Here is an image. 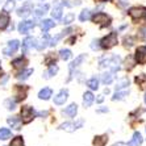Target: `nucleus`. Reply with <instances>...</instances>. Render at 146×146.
Returning a JSON list of instances; mask_svg holds the SVG:
<instances>
[{"label": "nucleus", "mask_w": 146, "mask_h": 146, "mask_svg": "<svg viewBox=\"0 0 146 146\" xmlns=\"http://www.w3.org/2000/svg\"><path fill=\"white\" fill-rule=\"evenodd\" d=\"M100 67L102 68H108L109 71L112 72H117L120 70V67H121V63H120V57H117V55H112V57H108V58H103V59H100Z\"/></svg>", "instance_id": "1"}, {"label": "nucleus", "mask_w": 146, "mask_h": 146, "mask_svg": "<svg viewBox=\"0 0 146 146\" xmlns=\"http://www.w3.org/2000/svg\"><path fill=\"white\" fill-rule=\"evenodd\" d=\"M117 41H119L117 33H116V32H111V33L107 34L104 38L100 40V46H102L103 49H111L117 45Z\"/></svg>", "instance_id": "2"}, {"label": "nucleus", "mask_w": 146, "mask_h": 146, "mask_svg": "<svg viewBox=\"0 0 146 146\" xmlns=\"http://www.w3.org/2000/svg\"><path fill=\"white\" fill-rule=\"evenodd\" d=\"M92 21H94L95 24L100 25L102 28H106V27H109V25H111L112 19H111L109 15L103 13V12H99V13H96L95 16L92 17Z\"/></svg>", "instance_id": "3"}, {"label": "nucleus", "mask_w": 146, "mask_h": 146, "mask_svg": "<svg viewBox=\"0 0 146 146\" xmlns=\"http://www.w3.org/2000/svg\"><path fill=\"white\" fill-rule=\"evenodd\" d=\"M36 117V112H34V109L29 106H24L21 108V121L24 122V124H29L31 121H33V119Z\"/></svg>", "instance_id": "4"}, {"label": "nucleus", "mask_w": 146, "mask_h": 146, "mask_svg": "<svg viewBox=\"0 0 146 146\" xmlns=\"http://www.w3.org/2000/svg\"><path fill=\"white\" fill-rule=\"evenodd\" d=\"M129 16L133 20H141L143 17H146V7H132L128 11Z\"/></svg>", "instance_id": "5"}, {"label": "nucleus", "mask_w": 146, "mask_h": 146, "mask_svg": "<svg viewBox=\"0 0 146 146\" xmlns=\"http://www.w3.org/2000/svg\"><path fill=\"white\" fill-rule=\"evenodd\" d=\"M34 27H36V24H34L33 21L24 20V21H21L20 24L17 25V31H19V33H21V34H27L28 32H31Z\"/></svg>", "instance_id": "6"}, {"label": "nucleus", "mask_w": 146, "mask_h": 146, "mask_svg": "<svg viewBox=\"0 0 146 146\" xmlns=\"http://www.w3.org/2000/svg\"><path fill=\"white\" fill-rule=\"evenodd\" d=\"M67 99H68V90L62 88L61 91L54 96V104H57V106H63V104L67 102Z\"/></svg>", "instance_id": "7"}, {"label": "nucleus", "mask_w": 146, "mask_h": 146, "mask_svg": "<svg viewBox=\"0 0 146 146\" xmlns=\"http://www.w3.org/2000/svg\"><path fill=\"white\" fill-rule=\"evenodd\" d=\"M134 59L138 65H145L146 63V46H138L134 54Z\"/></svg>", "instance_id": "8"}, {"label": "nucleus", "mask_w": 146, "mask_h": 146, "mask_svg": "<svg viewBox=\"0 0 146 146\" xmlns=\"http://www.w3.org/2000/svg\"><path fill=\"white\" fill-rule=\"evenodd\" d=\"M19 46H20V42L17 40H12V41H8L7 46L4 49V55H12L15 54L17 50H19Z\"/></svg>", "instance_id": "9"}, {"label": "nucleus", "mask_w": 146, "mask_h": 146, "mask_svg": "<svg viewBox=\"0 0 146 146\" xmlns=\"http://www.w3.org/2000/svg\"><path fill=\"white\" fill-rule=\"evenodd\" d=\"M27 94H28V87L27 86H20L17 84L15 87V96H16V102H20V100H24L27 98Z\"/></svg>", "instance_id": "10"}, {"label": "nucleus", "mask_w": 146, "mask_h": 146, "mask_svg": "<svg viewBox=\"0 0 146 146\" xmlns=\"http://www.w3.org/2000/svg\"><path fill=\"white\" fill-rule=\"evenodd\" d=\"M84 59H86V54H82V55H79V57H76L74 61L70 63V66H68V68H70V78H68V80L74 76V75H72L74 74V70L75 68H78L79 66H80V63L84 61Z\"/></svg>", "instance_id": "11"}, {"label": "nucleus", "mask_w": 146, "mask_h": 146, "mask_svg": "<svg viewBox=\"0 0 146 146\" xmlns=\"http://www.w3.org/2000/svg\"><path fill=\"white\" fill-rule=\"evenodd\" d=\"M32 12H33V7H32V4L31 3H25V4H23V7H20L19 9H17V16L28 17Z\"/></svg>", "instance_id": "12"}, {"label": "nucleus", "mask_w": 146, "mask_h": 146, "mask_svg": "<svg viewBox=\"0 0 146 146\" xmlns=\"http://www.w3.org/2000/svg\"><path fill=\"white\" fill-rule=\"evenodd\" d=\"M62 11H63V4L59 3V0H58L57 3H54V7H53V11H51L53 19H55V20L62 19Z\"/></svg>", "instance_id": "13"}, {"label": "nucleus", "mask_w": 146, "mask_h": 146, "mask_svg": "<svg viewBox=\"0 0 146 146\" xmlns=\"http://www.w3.org/2000/svg\"><path fill=\"white\" fill-rule=\"evenodd\" d=\"M142 141H143V139H142L141 133H139V132H134V133H133L132 139L126 143V146H141V145H142Z\"/></svg>", "instance_id": "14"}, {"label": "nucleus", "mask_w": 146, "mask_h": 146, "mask_svg": "<svg viewBox=\"0 0 146 146\" xmlns=\"http://www.w3.org/2000/svg\"><path fill=\"white\" fill-rule=\"evenodd\" d=\"M62 113L68 116V117H75L76 113H78V106H76L75 103H72V104H70L68 107H66V108L62 111Z\"/></svg>", "instance_id": "15"}, {"label": "nucleus", "mask_w": 146, "mask_h": 146, "mask_svg": "<svg viewBox=\"0 0 146 146\" xmlns=\"http://www.w3.org/2000/svg\"><path fill=\"white\" fill-rule=\"evenodd\" d=\"M94 100H95V96H94V94L90 91L84 92L83 94V106H84V108H88V107L92 106V103H94Z\"/></svg>", "instance_id": "16"}, {"label": "nucleus", "mask_w": 146, "mask_h": 146, "mask_svg": "<svg viewBox=\"0 0 146 146\" xmlns=\"http://www.w3.org/2000/svg\"><path fill=\"white\" fill-rule=\"evenodd\" d=\"M36 44H37V38H33V37H27L23 42V49H24V53L27 50L32 48H36Z\"/></svg>", "instance_id": "17"}, {"label": "nucleus", "mask_w": 146, "mask_h": 146, "mask_svg": "<svg viewBox=\"0 0 146 146\" xmlns=\"http://www.w3.org/2000/svg\"><path fill=\"white\" fill-rule=\"evenodd\" d=\"M51 96H53V90L49 88V87H45L38 92V99L40 100H49Z\"/></svg>", "instance_id": "18"}, {"label": "nucleus", "mask_w": 146, "mask_h": 146, "mask_svg": "<svg viewBox=\"0 0 146 146\" xmlns=\"http://www.w3.org/2000/svg\"><path fill=\"white\" fill-rule=\"evenodd\" d=\"M108 142V136L107 134H102V136H96L92 141L94 146H106Z\"/></svg>", "instance_id": "19"}, {"label": "nucleus", "mask_w": 146, "mask_h": 146, "mask_svg": "<svg viewBox=\"0 0 146 146\" xmlns=\"http://www.w3.org/2000/svg\"><path fill=\"white\" fill-rule=\"evenodd\" d=\"M9 15H8V12H4L0 15V31H3V29H5V28L9 25Z\"/></svg>", "instance_id": "20"}, {"label": "nucleus", "mask_w": 146, "mask_h": 146, "mask_svg": "<svg viewBox=\"0 0 146 146\" xmlns=\"http://www.w3.org/2000/svg\"><path fill=\"white\" fill-rule=\"evenodd\" d=\"M7 121L13 129H17V130L21 129V119L19 116H12V117H9Z\"/></svg>", "instance_id": "21"}, {"label": "nucleus", "mask_w": 146, "mask_h": 146, "mask_svg": "<svg viewBox=\"0 0 146 146\" xmlns=\"http://www.w3.org/2000/svg\"><path fill=\"white\" fill-rule=\"evenodd\" d=\"M59 129L61 130H66V132H75L76 130V126H75V122L72 121H66L63 124L59 125Z\"/></svg>", "instance_id": "22"}, {"label": "nucleus", "mask_w": 146, "mask_h": 146, "mask_svg": "<svg viewBox=\"0 0 146 146\" xmlns=\"http://www.w3.org/2000/svg\"><path fill=\"white\" fill-rule=\"evenodd\" d=\"M134 82L139 86V90H145L146 88V74H139L134 78Z\"/></svg>", "instance_id": "23"}, {"label": "nucleus", "mask_w": 146, "mask_h": 146, "mask_svg": "<svg viewBox=\"0 0 146 146\" xmlns=\"http://www.w3.org/2000/svg\"><path fill=\"white\" fill-rule=\"evenodd\" d=\"M27 63H28V61L25 59V58H23V57L16 58V59L12 61V66H13L15 68H24Z\"/></svg>", "instance_id": "24"}, {"label": "nucleus", "mask_w": 146, "mask_h": 146, "mask_svg": "<svg viewBox=\"0 0 146 146\" xmlns=\"http://www.w3.org/2000/svg\"><path fill=\"white\" fill-rule=\"evenodd\" d=\"M113 74L115 72H112V71H106L104 74L102 75V82L104 83V84H111L112 83V80H113Z\"/></svg>", "instance_id": "25"}, {"label": "nucleus", "mask_w": 146, "mask_h": 146, "mask_svg": "<svg viewBox=\"0 0 146 146\" xmlns=\"http://www.w3.org/2000/svg\"><path fill=\"white\" fill-rule=\"evenodd\" d=\"M49 9V4H41V5H38L37 8H36V11H34V15L37 17L42 16V15H45L46 12H48Z\"/></svg>", "instance_id": "26"}, {"label": "nucleus", "mask_w": 146, "mask_h": 146, "mask_svg": "<svg viewBox=\"0 0 146 146\" xmlns=\"http://www.w3.org/2000/svg\"><path fill=\"white\" fill-rule=\"evenodd\" d=\"M128 95H129V90H124V91L119 90V91H116L112 100L113 102H116V100H122V99H125V96H128Z\"/></svg>", "instance_id": "27"}, {"label": "nucleus", "mask_w": 146, "mask_h": 146, "mask_svg": "<svg viewBox=\"0 0 146 146\" xmlns=\"http://www.w3.org/2000/svg\"><path fill=\"white\" fill-rule=\"evenodd\" d=\"M55 27V23L53 20H44L42 23H41V28H42V31L44 32H48L50 31L51 28Z\"/></svg>", "instance_id": "28"}, {"label": "nucleus", "mask_w": 146, "mask_h": 146, "mask_svg": "<svg viewBox=\"0 0 146 146\" xmlns=\"http://www.w3.org/2000/svg\"><path fill=\"white\" fill-rule=\"evenodd\" d=\"M12 132L8 128H0V141H5V139L11 138Z\"/></svg>", "instance_id": "29"}, {"label": "nucleus", "mask_w": 146, "mask_h": 146, "mask_svg": "<svg viewBox=\"0 0 146 146\" xmlns=\"http://www.w3.org/2000/svg\"><path fill=\"white\" fill-rule=\"evenodd\" d=\"M57 72H58V66H55V65L54 66H50L48 71L44 74V78L45 79H50V78H53Z\"/></svg>", "instance_id": "30"}, {"label": "nucleus", "mask_w": 146, "mask_h": 146, "mask_svg": "<svg viewBox=\"0 0 146 146\" xmlns=\"http://www.w3.org/2000/svg\"><path fill=\"white\" fill-rule=\"evenodd\" d=\"M32 74H33V70H32V68H27V70H24V71H21L20 74H17L16 78L20 79V80H25V79H28Z\"/></svg>", "instance_id": "31"}, {"label": "nucleus", "mask_w": 146, "mask_h": 146, "mask_svg": "<svg viewBox=\"0 0 146 146\" xmlns=\"http://www.w3.org/2000/svg\"><path fill=\"white\" fill-rule=\"evenodd\" d=\"M128 86H129V79H128V78H122V79H120V80L117 82V84H116V91H119V90L125 88V87H128Z\"/></svg>", "instance_id": "32"}, {"label": "nucleus", "mask_w": 146, "mask_h": 146, "mask_svg": "<svg viewBox=\"0 0 146 146\" xmlns=\"http://www.w3.org/2000/svg\"><path fill=\"white\" fill-rule=\"evenodd\" d=\"M87 86H88L91 90H98L99 88V79L96 76H92L91 79L87 80Z\"/></svg>", "instance_id": "33"}, {"label": "nucleus", "mask_w": 146, "mask_h": 146, "mask_svg": "<svg viewBox=\"0 0 146 146\" xmlns=\"http://www.w3.org/2000/svg\"><path fill=\"white\" fill-rule=\"evenodd\" d=\"M91 19V11L90 9H83L80 12V15H79V20L82 21V23H84V21L90 20Z\"/></svg>", "instance_id": "34"}, {"label": "nucleus", "mask_w": 146, "mask_h": 146, "mask_svg": "<svg viewBox=\"0 0 146 146\" xmlns=\"http://www.w3.org/2000/svg\"><path fill=\"white\" fill-rule=\"evenodd\" d=\"M72 53L71 50H68V49H62V50H59V57L63 59V61H68L70 58H71Z\"/></svg>", "instance_id": "35"}, {"label": "nucleus", "mask_w": 146, "mask_h": 146, "mask_svg": "<svg viewBox=\"0 0 146 146\" xmlns=\"http://www.w3.org/2000/svg\"><path fill=\"white\" fill-rule=\"evenodd\" d=\"M11 146H25L23 137H21V136L15 137V138L12 139V141H11Z\"/></svg>", "instance_id": "36"}, {"label": "nucleus", "mask_w": 146, "mask_h": 146, "mask_svg": "<svg viewBox=\"0 0 146 146\" xmlns=\"http://www.w3.org/2000/svg\"><path fill=\"white\" fill-rule=\"evenodd\" d=\"M4 106H5V108L8 109V111H13L15 108H16V100H12V99H7L5 102H4Z\"/></svg>", "instance_id": "37"}, {"label": "nucleus", "mask_w": 146, "mask_h": 146, "mask_svg": "<svg viewBox=\"0 0 146 146\" xmlns=\"http://www.w3.org/2000/svg\"><path fill=\"white\" fill-rule=\"evenodd\" d=\"M74 19H75L74 13H67L63 19H62V23H63L65 25H68V24H71L72 21H74Z\"/></svg>", "instance_id": "38"}, {"label": "nucleus", "mask_w": 146, "mask_h": 146, "mask_svg": "<svg viewBox=\"0 0 146 146\" xmlns=\"http://www.w3.org/2000/svg\"><path fill=\"white\" fill-rule=\"evenodd\" d=\"M15 8V0H7L4 5V12H11Z\"/></svg>", "instance_id": "39"}, {"label": "nucleus", "mask_w": 146, "mask_h": 146, "mask_svg": "<svg viewBox=\"0 0 146 146\" xmlns=\"http://www.w3.org/2000/svg\"><path fill=\"white\" fill-rule=\"evenodd\" d=\"M63 36H65V33H63V32H62L61 34H57V36H55L54 38H51V40H50L49 45H50V46H55V45H57V42H58L59 40H61V38L63 37Z\"/></svg>", "instance_id": "40"}, {"label": "nucleus", "mask_w": 146, "mask_h": 146, "mask_svg": "<svg viewBox=\"0 0 146 146\" xmlns=\"http://www.w3.org/2000/svg\"><path fill=\"white\" fill-rule=\"evenodd\" d=\"M45 65H48V66L55 65V57H53V54H51V53L46 58H45Z\"/></svg>", "instance_id": "41"}, {"label": "nucleus", "mask_w": 146, "mask_h": 146, "mask_svg": "<svg viewBox=\"0 0 146 146\" xmlns=\"http://www.w3.org/2000/svg\"><path fill=\"white\" fill-rule=\"evenodd\" d=\"M100 48H102V46H100V40H94L91 42V49L92 50H99Z\"/></svg>", "instance_id": "42"}, {"label": "nucleus", "mask_w": 146, "mask_h": 146, "mask_svg": "<svg viewBox=\"0 0 146 146\" xmlns=\"http://www.w3.org/2000/svg\"><path fill=\"white\" fill-rule=\"evenodd\" d=\"M124 42H125V46H132V45H133L132 37H128V36H126V37L124 38Z\"/></svg>", "instance_id": "43"}, {"label": "nucleus", "mask_w": 146, "mask_h": 146, "mask_svg": "<svg viewBox=\"0 0 146 146\" xmlns=\"http://www.w3.org/2000/svg\"><path fill=\"white\" fill-rule=\"evenodd\" d=\"M138 33H139V37L141 38H146V27L141 28V29L138 31Z\"/></svg>", "instance_id": "44"}, {"label": "nucleus", "mask_w": 146, "mask_h": 146, "mask_svg": "<svg viewBox=\"0 0 146 146\" xmlns=\"http://www.w3.org/2000/svg\"><path fill=\"white\" fill-rule=\"evenodd\" d=\"M102 112H108V108H99L98 113H102Z\"/></svg>", "instance_id": "45"}, {"label": "nucleus", "mask_w": 146, "mask_h": 146, "mask_svg": "<svg viewBox=\"0 0 146 146\" xmlns=\"http://www.w3.org/2000/svg\"><path fill=\"white\" fill-rule=\"evenodd\" d=\"M103 100H104V96H103V95H99V98L96 99V102H98V103H102Z\"/></svg>", "instance_id": "46"}, {"label": "nucleus", "mask_w": 146, "mask_h": 146, "mask_svg": "<svg viewBox=\"0 0 146 146\" xmlns=\"http://www.w3.org/2000/svg\"><path fill=\"white\" fill-rule=\"evenodd\" d=\"M48 115V111H45V112H38L37 116H46Z\"/></svg>", "instance_id": "47"}, {"label": "nucleus", "mask_w": 146, "mask_h": 146, "mask_svg": "<svg viewBox=\"0 0 146 146\" xmlns=\"http://www.w3.org/2000/svg\"><path fill=\"white\" fill-rule=\"evenodd\" d=\"M96 1H112V0H96Z\"/></svg>", "instance_id": "48"}, {"label": "nucleus", "mask_w": 146, "mask_h": 146, "mask_svg": "<svg viewBox=\"0 0 146 146\" xmlns=\"http://www.w3.org/2000/svg\"><path fill=\"white\" fill-rule=\"evenodd\" d=\"M0 76H3V70H1V67H0Z\"/></svg>", "instance_id": "49"}, {"label": "nucleus", "mask_w": 146, "mask_h": 146, "mask_svg": "<svg viewBox=\"0 0 146 146\" xmlns=\"http://www.w3.org/2000/svg\"><path fill=\"white\" fill-rule=\"evenodd\" d=\"M143 100H145V103H146V94H145V98H143Z\"/></svg>", "instance_id": "50"}, {"label": "nucleus", "mask_w": 146, "mask_h": 146, "mask_svg": "<svg viewBox=\"0 0 146 146\" xmlns=\"http://www.w3.org/2000/svg\"><path fill=\"white\" fill-rule=\"evenodd\" d=\"M124 1H125V0H124Z\"/></svg>", "instance_id": "51"}]
</instances>
